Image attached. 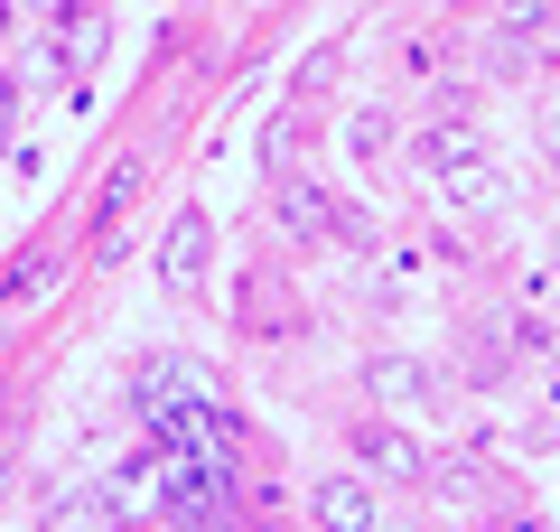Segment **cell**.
I'll list each match as a JSON object with an SVG mask.
<instances>
[{"mask_svg":"<svg viewBox=\"0 0 560 532\" xmlns=\"http://www.w3.org/2000/svg\"><path fill=\"white\" fill-rule=\"evenodd\" d=\"M420 177H430L440 197H458V206H504V177L486 169V140L458 131V122L420 131Z\"/></svg>","mask_w":560,"mask_h":532,"instance_id":"cell-1","label":"cell"},{"mask_svg":"<svg viewBox=\"0 0 560 532\" xmlns=\"http://www.w3.org/2000/svg\"><path fill=\"white\" fill-rule=\"evenodd\" d=\"M94 505L113 513L121 532H131V523H160V505H168V476H160V449H131V458H113V467L94 476Z\"/></svg>","mask_w":560,"mask_h":532,"instance_id":"cell-2","label":"cell"},{"mask_svg":"<svg viewBox=\"0 0 560 532\" xmlns=\"http://www.w3.org/2000/svg\"><path fill=\"white\" fill-rule=\"evenodd\" d=\"M103 47H113V20H103V0H57V10H47V57H57L66 76H94Z\"/></svg>","mask_w":560,"mask_h":532,"instance_id":"cell-3","label":"cell"},{"mask_svg":"<svg viewBox=\"0 0 560 532\" xmlns=\"http://www.w3.org/2000/svg\"><path fill=\"white\" fill-rule=\"evenodd\" d=\"M140 187H150V159L121 150L113 169H103V197H94V262H121V216L140 206Z\"/></svg>","mask_w":560,"mask_h":532,"instance_id":"cell-4","label":"cell"},{"mask_svg":"<svg viewBox=\"0 0 560 532\" xmlns=\"http://www.w3.org/2000/svg\"><path fill=\"white\" fill-rule=\"evenodd\" d=\"M206 253H215V224H206L197 206H178V216H168V234H160V290L187 299V290L206 280Z\"/></svg>","mask_w":560,"mask_h":532,"instance_id":"cell-5","label":"cell"},{"mask_svg":"<svg viewBox=\"0 0 560 532\" xmlns=\"http://www.w3.org/2000/svg\"><path fill=\"white\" fill-rule=\"evenodd\" d=\"M271 216H280V234H290V243H318L327 224H337V197H327L318 177L280 169V187H271Z\"/></svg>","mask_w":560,"mask_h":532,"instance_id":"cell-6","label":"cell"},{"mask_svg":"<svg viewBox=\"0 0 560 532\" xmlns=\"http://www.w3.org/2000/svg\"><path fill=\"white\" fill-rule=\"evenodd\" d=\"M308 513H318V532H374V486H355V476H318Z\"/></svg>","mask_w":560,"mask_h":532,"instance_id":"cell-7","label":"cell"},{"mask_svg":"<svg viewBox=\"0 0 560 532\" xmlns=\"http://www.w3.org/2000/svg\"><path fill=\"white\" fill-rule=\"evenodd\" d=\"M355 449L374 458V467L393 476V486H420V476H430V449H420L411 430H383V420H374V430H355Z\"/></svg>","mask_w":560,"mask_h":532,"instance_id":"cell-8","label":"cell"},{"mask_svg":"<svg viewBox=\"0 0 560 532\" xmlns=\"http://www.w3.org/2000/svg\"><path fill=\"white\" fill-rule=\"evenodd\" d=\"M364 383H374L383 402H430V374H420L411 355H374V365H364Z\"/></svg>","mask_w":560,"mask_h":532,"instance_id":"cell-9","label":"cell"},{"mask_svg":"<svg viewBox=\"0 0 560 532\" xmlns=\"http://www.w3.org/2000/svg\"><path fill=\"white\" fill-rule=\"evenodd\" d=\"M38 290H47V253H28L20 271H0V317H10V309H28Z\"/></svg>","mask_w":560,"mask_h":532,"instance_id":"cell-10","label":"cell"},{"mask_svg":"<svg viewBox=\"0 0 560 532\" xmlns=\"http://www.w3.org/2000/svg\"><path fill=\"white\" fill-rule=\"evenodd\" d=\"M383 150H393V122H383V113H355V159H374V169H383Z\"/></svg>","mask_w":560,"mask_h":532,"instance_id":"cell-11","label":"cell"},{"mask_svg":"<svg viewBox=\"0 0 560 532\" xmlns=\"http://www.w3.org/2000/svg\"><path fill=\"white\" fill-rule=\"evenodd\" d=\"M551 439H560V383H551V402L533 412V449H551Z\"/></svg>","mask_w":560,"mask_h":532,"instance_id":"cell-12","label":"cell"},{"mask_svg":"<svg viewBox=\"0 0 560 532\" xmlns=\"http://www.w3.org/2000/svg\"><path fill=\"white\" fill-rule=\"evenodd\" d=\"M541 159L560 169V113H541Z\"/></svg>","mask_w":560,"mask_h":532,"instance_id":"cell-13","label":"cell"},{"mask_svg":"<svg viewBox=\"0 0 560 532\" xmlns=\"http://www.w3.org/2000/svg\"><path fill=\"white\" fill-rule=\"evenodd\" d=\"M551 10H560V0H551Z\"/></svg>","mask_w":560,"mask_h":532,"instance_id":"cell-14","label":"cell"}]
</instances>
